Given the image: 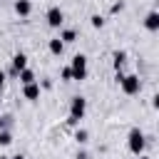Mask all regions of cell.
<instances>
[{
  "label": "cell",
  "mask_w": 159,
  "mask_h": 159,
  "mask_svg": "<svg viewBox=\"0 0 159 159\" xmlns=\"http://www.w3.org/2000/svg\"><path fill=\"white\" fill-rule=\"evenodd\" d=\"M127 147H129V152L132 154H142L144 152V147H147V137H144V132L142 129H129V137H127Z\"/></svg>",
  "instance_id": "6da1fadb"
},
{
  "label": "cell",
  "mask_w": 159,
  "mask_h": 159,
  "mask_svg": "<svg viewBox=\"0 0 159 159\" xmlns=\"http://www.w3.org/2000/svg\"><path fill=\"white\" fill-rule=\"evenodd\" d=\"M84 112H87V99H84V97H72V102H70V119H67V124H77V122L84 117Z\"/></svg>",
  "instance_id": "7a4b0ae2"
},
{
  "label": "cell",
  "mask_w": 159,
  "mask_h": 159,
  "mask_svg": "<svg viewBox=\"0 0 159 159\" xmlns=\"http://www.w3.org/2000/svg\"><path fill=\"white\" fill-rule=\"evenodd\" d=\"M70 70H72V80H84L87 77V57L84 55H75L72 62H70Z\"/></svg>",
  "instance_id": "3957f363"
},
{
  "label": "cell",
  "mask_w": 159,
  "mask_h": 159,
  "mask_svg": "<svg viewBox=\"0 0 159 159\" xmlns=\"http://www.w3.org/2000/svg\"><path fill=\"white\" fill-rule=\"evenodd\" d=\"M119 84H122V92H124V94H137V92L142 89V80H139L137 75H124V77L119 80Z\"/></svg>",
  "instance_id": "277c9868"
},
{
  "label": "cell",
  "mask_w": 159,
  "mask_h": 159,
  "mask_svg": "<svg viewBox=\"0 0 159 159\" xmlns=\"http://www.w3.org/2000/svg\"><path fill=\"white\" fill-rule=\"evenodd\" d=\"M45 17H47V25H50V27H60V25L65 22V12H62L57 5H52V7L47 10V15H45Z\"/></svg>",
  "instance_id": "5b68a950"
},
{
  "label": "cell",
  "mask_w": 159,
  "mask_h": 159,
  "mask_svg": "<svg viewBox=\"0 0 159 159\" xmlns=\"http://www.w3.org/2000/svg\"><path fill=\"white\" fill-rule=\"evenodd\" d=\"M22 87H25V89H22L25 99H30V102L40 99V84H37V82H30V84H22Z\"/></svg>",
  "instance_id": "8992f818"
},
{
  "label": "cell",
  "mask_w": 159,
  "mask_h": 159,
  "mask_svg": "<svg viewBox=\"0 0 159 159\" xmlns=\"http://www.w3.org/2000/svg\"><path fill=\"white\" fill-rule=\"evenodd\" d=\"M144 27H147V30H152V32H157V30H159V12H157V10L147 12V17H144Z\"/></svg>",
  "instance_id": "52a82bcc"
},
{
  "label": "cell",
  "mask_w": 159,
  "mask_h": 159,
  "mask_svg": "<svg viewBox=\"0 0 159 159\" xmlns=\"http://www.w3.org/2000/svg\"><path fill=\"white\" fill-rule=\"evenodd\" d=\"M15 12H17L20 17H27V15L32 12V2H30V0H15Z\"/></svg>",
  "instance_id": "ba28073f"
},
{
  "label": "cell",
  "mask_w": 159,
  "mask_h": 159,
  "mask_svg": "<svg viewBox=\"0 0 159 159\" xmlns=\"http://www.w3.org/2000/svg\"><path fill=\"white\" fill-rule=\"evenodd\" d=\"M27 67V57L22 55V52H17L15 57H12V75H17L20 70H25Z\"/></svg>",
  "instance_id": "9c48e42d"
},
{
  "label": "cell",
  "mask_w": 159,
  "mask_h": 159,
  "mask_svg": "<svg viewBox=\"0 0 159 159\" xmlns=\"http://www.w3.org/2000/svg\"><path fill=\"white\" fill-rule=\"evenodd\" d=\"M47 47H50V52H52V55H62V50H65V42H62L60 37H55V40H50V45H47Z\"/></svg>",
  "instance_id": "30bf717a"
},
{
  "label": "cell",
  "mask_w": 159,
  "mask_h": 159,
  "mask_svg": "<svg viewBox=\"0 0 159 159\" xmlns=\"http://www.w3.org/2000/svg\"><path fill=\"white\" fill-rule=\"evenodd\" d=\"M17 77H20V82H22V84L35 82V72H32V70H27V67H25V70H20V72H17Z\"/></svg>",
  "instance_id": "8fae6325"
},
{
  "label": "cell",
  "mask_w": 159,
  "mask_h": 159,
  "mask_svg": "<svg viewBox=\"0 0 159 159\" xmlns=\"http://www.w3.org/2000/svg\"><path fill=\"white\" fill-rule=\"evenodd\" d=\"M112 60H114V70L119 72V67H122V65H124V60H127V52H124V50H117V52L112 55Z\"/></svg>",
  "instance_id": "7c38bea8"
},
{
  "label": "cell",
  "mask_w": 159,
  "mask_h": 159,
  "mask_svg": "<svg viewBox=\"0 0 159 159\" xmlns=\"http://www.w3.org/2000/svg\"><path fill=\"white\" fill-rule=\"evenodd\" d=\"M60 40H62L65 45H67V42H75V40H77V32H75V30H62V32H60Z\"/></svg>",
  "instance_id": "4fadbf2b"
},
{
  "label": "cell",
  "mask_w": 159,
  "mask_h": 159,
  "mask_svg": "<svg viewBox=\"0 0 159 159\" xmlns=\"http://www.w3.org/2000/svg\"><path fill=\"white\" fill-rule=\"evenodd\" d=\"M10 142H12V134H10L7 129H0V144H2V147H7Z\"/></svg>",
  "instance_id": "5bb4252c"
},
{
  "label": "cell",
  "mask_w": 159,
  "mask_h": 159,
  "mask_svg": "<svg viewBox=\"0 0 159 159\" xmlns=\"http://www.w3.org/2000/svg\"><path fill=\"white\" fill-rule=\"evenodd\" d=\"M60 77H62L65 82H72V70H70V67H62V70H60Z\"/></svg>",
  "instance_id": "9a60e30c"
},
{
  "label": "cell",
  "mask_w": 159,
  "mask_h": 159,
  "mask_svg": "<svg viewBox=\"0 0 159 159\" xmlns=\"http://www.w3.org/2000/svg\"><path fill=\"white\" fill-rule=\"evenodd\" d=\"M75 139H77L80 144H84V142H87V129H77V132H75Z\"/></svg>",
  "instance_id": "2e32d148"
},
{
  "label": "cell",
  "mask_w": 159,
  "mask_h": 159,
  "mask_svg": "<svg viewBox=\"0 0 159 159\" xmlns=\"http://www.w3.org/2000/svg\"><path fill=\"white\" fill-rule=\"evenodd\" d=\"M89 20H92V27H102V25H104V20H102L99 15H92Z\"/></svg>",
  "instance_id": "e0dca14e"
},
{
  "label": "cell",
  "mask_w": 159,
  "mask_h": 159,
  "mask_svg": "<svg viewBox=\"0 0 159 159\" xmlns=\"http://www.w3.org/2000/svg\"><path fill=\"white\" fill-rule=\"evenodd\" d=\"M10 119H12V117H10V114H5V117H0V127H2V129H5V127H7V124H10Z\"/></svg>",
  "instance_id": "ac0fdd59"
},
{
  "label": "cell",
  "mask_w": 159,
  "mask_h": 159,
  "mask_svg": "<svg viewBox=\"0 0 159 159\" xmlns=\"http://www.w3.org/2000/svg\"><path fill=\"white\" fill-rule=\"evenodd\" d=\"M122 10H124V2H114L112 5V12H122Z\"/></svg>",
  "instance_id": "d6986e66"
},
{
  "label": "cell",
  "mask_w": 159,
  "mask_h": 159,
  "mask_svg": "<svg viewBox=\"0 0 159 159\" xmlns=\"http://www.w3.org/2000/svg\"><path fill=\"white\" fill-rule=\"evenodd\" d=\"M2 89H5V72L0 70V92H2Z\"/></svg>",
  "instance_id": "ffe728a7"
},
{
  "label": "cell",
  "mask_w": 159,
  "mask_h": 159,
  "mask_svg": "<svg viewBox=\"0 0 159 159\" xmlns=\"http://www.w3.org/2000/svg\"><path fill=\"white\" fill-rule=\"evenodd\" d=\"M10 159H25V157H22V154H15V157H10Z\"/></svg>",
  "instance_id": "44dd1931"
},
{
  "label": "cell",
  "mask_w": 159,
  "mask_h": 159,
  "mask_svg": "<svg viewBox=\"0 0 159 159\" xmlns=\"http://www.w3.org/2000/svg\"><path fill=\"white\" fill-rule=\"evenodd\" d=\"M137 157H139V159H152V157H144V154H137Z\"/></svg>",
  "instance_id": "7402d4cb"
},
{
  "label": "cell",
  "mask_w": 159,
  "mask_h": 159,
  "mask_svg": "<svg viewBox=\"0 0 159 159\" xmlns=\"http://www.w3.org/2000/svg\"><path fill=\"white\" fill-rule=\"evenodd\" d=\"M0 159H10V157H0Z\"/></svg>",
  "instance_id": "603a6c76"
}]
</instances>
